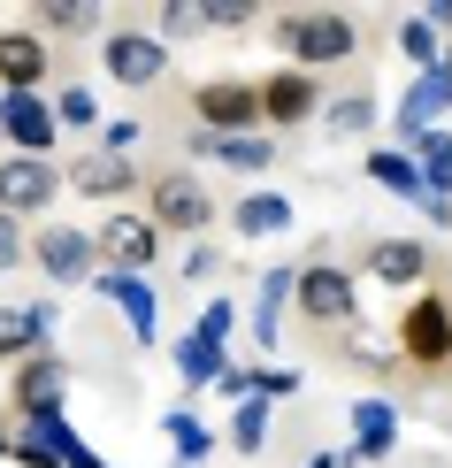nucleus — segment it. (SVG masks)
<instances>
[{"label":"nucleus","instance_id":"nucleus-1","mask_svg":"<svg viewBox=\"0 0 452 468\" xmlns=\"http://www.w3.org/2000/svg\"><path fill=\"white\" fill-rule=\"evenodd\" d=\"M277 47L291 54V62H307V69L352 62V54H361V24H352V16H330V8H314V16H277Z\"/></svg>","mask_w":452,"mask_h":468},{"label":"nucleus","instance_id":"nucleus-2","mask_svg":"<svg viewBox=\"0 0 452 468\" xmlns=\"http://www.w3.org/2000/svg\"><path fill=\"white\" fill-rule=\"evenodd\" d=\"M291 300H300V315L322 323V330L361 323V292H352V277H345L338 261H307L300 277H291Z\"/></svg>","mask_w":452,"mask_h":468},{"label":"nucleus","instance_id":"nucleus-3","mask_svg":"<svg viewBox=\"0 0 452 468\" xmlns=\"http://www.w3.org/2000/svg\"><path fill=\"white\" fill-rule=\"evenodd\" d=\"M146 223H153V230H207V223H215V192L192 177V169L153 177V185H146Z\"/></svg>","mask_w":452,"mask_h":468},{"label":"nucleus","instance_id":"nucleus-4","mask_svg":"<svg viewBox=\"0 0 452 468\" xmlns=\"http://www.w3.org/2000/svg\"><path fill=\"white\" fill-rule=\"evenodd\" d=\"M192 108H200V123L215 139H246V131H261V92L246 85V77H207L200 92H192Z\"/></svg>","mask_w":452,"mask_h":468},{"label":"nucleus","instance_id":"nucleus-5","mask_svg":"<svg viewBox=\"0 0 452 468\" xmlns=\"http://www.w3.org/2000/svg\"><path fill=\"white\" fill-rule=\"evenodd\" d=\"M24 253L47 269L54 284H85V277H100V246H92V230H77V223H47Z\"/></svg>","mask_w":452,"mask_h":468},{"label":"nucleus","instance_id":"nucleus-6","mask_svg":"<svg viewBox=\"0 0 452 468\" xmlns=\"http://www.w3.org/2000/svg\"><path fill=\"white\" fill-rule=\"evenodd\" d=\"M399 346L415 368H445L452 361V300H437V292H415V307L399 315Z\"/></svg>","mask_w":452,"mask_h":468},{"label":"nucleus","instance_id":"nucleus-7","mask_svg":"<svg viewBox=\"0 0 452 468\" xmlns=\"http://www.w3.org/2000/svg\"><path fill=\"white\" fill-rule=\"evenodd\" d=\"M62 192V169L38 154H0V216H47V200Z\"/></svg>","mask_w":452,"mask_h":468},{"label":"nucleus","instance_id":"nucleus-8","mask_svg":"<svg viewBox=\"0 0 452 468\" xmlns=\"http://www.w3.org/2000/svg\"><path fill=\"white\" fill-rule=\"evenodd\" d=\"M108 85H123V92H146V85H162V69H169V47L153 31H108Z\"/></svg>","mask_w":452,"mask_h":468},{"label":"nucleus","instance_id":"nucleus-9","mask_svg":"<svg viewBox=\"0 0 452 468\" xmlns=\"http://www.w3.org/2000/svg\"><path fill=\"white\" fill-rule=\"evenodd\" d=\"M0 131H8V146L16 154H38L47 162V146H54V101L47 92H0Z\"/></svg>","mask_w":452,"mask_h":468},{"label":"nucleus","instance_id":"nucleus-10","mask_svg":"<svg viewBox=\"0 0 452 468\" xmlns=\"http://www.w3.org/2000/svg\"><path fill=\"white\" fill-rule=\"evenodd\" d=\"M77 453H85V438L69 431V415H31L24 438H8V461H24V468H69Z\"/></svg>","mask_w":452,"mask_h":468},{"label":"nucleus","instance_id":"nucleus-11","mask_svg":"<svg viewBox=\"0 0 452 468\" xmlns=\"http://www.w3.org/2000/svg\"><path fill=\"white\" fill-rule=\"evenodd\" d=\"M445 101H452V62H445V69H422L415 85H406V101H399V154L415 146L422 131H437Z\"/></svg>","mask_w":452,"mask_h":468},{"label":"nucleus","instance_id":"nucleus-12","mask_svg":"<svg viewBox=\"0 0 452 468\" xmlns=\"http://www.w3.org/2000/svg\"><path fill=\"white\" fill-rule=\"evenodd\" d=\"M92 246L108 253V269H131V277H139V269H153V253H162V230H153L146 216H108Z\"/></svg>","mask_w":452,"mask_h":468},{"label":"nucleus","instance_id":"nucleus-13","mask_svg":"<svg viewBox=\"0 0 452 468\" xmlns=\"http://www.w3.org/2000/svg\"><path fill=\"white\" fill-rule=\"evenodd\" d=\"M139 185V169L123 162V154H77V162L62 169V192H85V200H123V192Z\"/></svg>","mask_w":452,"mask_h":468},{"label":"nucleus","instance_id":"nucleus-14","mask_svg":"<svg viewBox=\"0 0 452 468\" xmlns=\"http://www.w3.org/2000/svg\"><path fill=\"white\" fill-rule=\"evenodd\" d=\"M391 445H399V407H391V399H352V445H345V468L384 461Z\"/></svg>","mask_w":452,"mask_h":468},{"label":"nucleus","instance_id":"nucleus-15","mask_svg":"<svg viewBox=\"0 0 452 468\" xmlns=\"http://www.w3.org/2000/svg\"><path fill=\"white\" fill-rule=\"evenodd\" d=\"M62 392H69V368L54 361V354H31L24 361V377H16V415H62Z\"/></svg>","mask_w":452,"mask_h":468},{"label":"nucleus","instance_id":"nucleus-16","mask_svg":"<svg viewBox=\"0 0 452 468\" xmlns=\"http://www.w3.org/2000/svg\"><path fill=\"white\" fill-rule=\"evenodd\" d=\"M368 277L391 284V292H415L429 277V246L422 239H376V246H368Z\"/></svg>","mask_w":452,"mask_h":468},{"label":"nucleus","instance_id":"nucleus-17","mask_svg":"<svg viewBox=\"0 0 452 468\" xmlns=\"http://www.w3.org/2000/svg\"><path fill=\"white\" fill-rule=\"evenodd\" d=\"M0 85L8 92H47V38L38 31H0Z\"/></svg>","mask_w":452,"mask_h":468},{"label":"nucleus","instance_id":"nucleus-18","mask_svg":"<svg viewBox=\"0 0 452 468\" xmlns=\"http://www.w3.org/2000/svg\"><path fill=\"white\" fill-rule=\"evenodd\" d=\"M253 92H261V123H300V115H314V77L307 69H277Z\"/></svg>","mask_w":452,"mask_h":468},{"label":"nucleus","instance_id":"nucleus-19","mask_svg":"<svg viewBox=\"0 0 452 468\" xmlns=\"http://www.w3.org/2000/svg\"><path fill=\"white\" fill-rule=\"evenodd\" d=\"M406 162H415V177H422V200H452V131H422L415 146H406Z\"/></svg>","mask_w":452,"mask_h":468},{"label":"nucleus","instance_id":"nucleus-20","mask_svg":"<svg viewBox=\"0 0 452 468\" xmlns=\"http://www.w3.org/2000/svg\"><path fill=\"white\" fill-rule=\"evenodd\" d=\"M230 230H238V239H284V230H291V200H284V192H246V200L238 207H230Z\"/></svg>","mask_w":452,"mask_h":468},{"label":"nucleus","instance_id":"nucleus-21","mask_svg":"<svg viewBox=\"0 0 452 468\" xmlns=\"http://www.w3.org/2000/svg\"><path fill=\"white\" fill-rule=\"evenodd\" d=\"M100 292H108L115 307H123L131 338H139V346H153V292H146L139 277H131V269H100Z\"/></svg>","mask_w":452,"mask_h":468},{"label":"nucleus","instance_id":"nucleus-22","mask_svg":"<svg viewBox=\"0 0 452 468\" xmlns=\"http://www.w3.org/2000/svg\"><path fill=\"white\" fill-rule=\"evenodd\" d=\"M192 154H215V162H230V169H268V162H277V139H268V131H246V139L192 131Z\"/></svg>","mask_w":452,"mask_h":468},{"label":"nucleus","instance_id":"nucleus-23","mask_svg":"<svg viewBox=\"0 0 452 468\" xmlns=\"http://www.w3.org/2000/svg\"><path fill=\"white\" fill-rule=\"evenodd\" d=\"M54 330V307H0V361H16V354H38V338Z\"/></svg>","mask_w":452,"mask_h":468},{"label":"nucleus","instance_id":"nucleus-24","mask_svg":"<svg viewBox=\"0 0 452 468\" xmlns=\"http://www.w3.org/2000/svg\"><path fill=\"white\" fill-rule=\"evenodd\" d=\"M31 24L77 38V31H100V8H92V0H31Z\"/></svg>","mask_w":452,"mask_h":468},{"label":"nucleus","instance_id":"nucleus-25","mask_svg":"<svg viewBox=\"0 0 452 468\" xmlns=\"http://www.w3.org/2000/svg\"><path fill=\"white\" fill-rule=\"evenodd\" d=\"M368 177H376L384 192H399V200H422V177H415V162H406L399 146H376V154H368Z\"/></svg>","mask_w":452,"mask_h":468},{"label":"nucleus","instance_id":"nucleus-26","mask_svg":"<svg viewBox=\"0 0 452 468\" xmlns=\"http://www.w3.org/2000/svg\"><path fill=\"white\" fill-rule=\"evenodd\" d=\"M176 368H184V384H215L230 361H223V346H215V338L192 330V338H176Z\"/></svg>","mask_w":452,"mask_h":468},{"label":"nucleus","instance_id":"nucleus-27","mask_svg":"<svg viewBox=\"0 0 452 468\" xmlns=\"http://www.w3.org/2000/svg\"><path fill=\"white\" fill-rule=\"evenodd\" d=\"M284 300H291V269H268V277H261V307H253V338H261V346H277Z\"/></svg>","mask_w":452,"mask_h":468},{"label":"nucleus","instance_id":"nucleus-28","mask_svg":"<svg viewBox=\"0 0 452 468\" xmlns=\"http://www.w3.org/2000/svg\"><path fill=\"white\" fill-rule=\"evenodd\" d=\"M399 54H406V62H415V77H422V69H445L437 24H422V16H406V24H399Z\"/></svg>","mask_w":452,"mask_h":468},{"label":"nucleus","instance_id":"nucleus-29","mask_svg":"<svg viewBox=\"0 0 452 468\" xmlns=\"http://www.w3.org/2000/svg\"><path fill=\"white\" fill-rule=\"evenodd\" d=\"M207 31V0H162V47H176V38H200Z\"/></svg>","mask_w":452,"mask_h":468},{"label":"nucleus","instance_id":"nucleus-30","mask_svg":"<svg viewBox=\"0 0 452 468\" xmlns=\"http://www.w3.org/2000/svg\"><path fill=\"white\" fill-rule=\"evenodd\" d=\"M162 431H169V445H176V461H207V445H215V438H207V422L192 415V407H176Z\"/></svg>","mask_w":452,"mask_h":468},{"label":"nucleus","instance_id":"nucleus-31","mask_svg":"<svg viewBox=\"0 0 452 468\" xmlns=\"http://www.w3.org/2000/svg\"><path fill=\"white\" fill-rule=\"evenodd\" d=\"M261 445H268V407H261V399H246V407H238V422H230V453H246V461H253Z\"/></svg>","mask_w":452,"mask_h":468},{"label":"nucleus","instance_id":"nucleus-32","mask_svg":"<svg viewBox=\"0 0 452 468\" xmlns=\"http://www.w3.org/2000/svg\"><path fill=\"white\" fill-rule=\"evenodd\" d=\"M54 123H77V131L100 123V101H92V85H62V92H54Z\"/></svg>","mask_w":452,"mask_h":468},{"label":"nucleus","instance_id":"nucleus-33","mask_svg":"<svg viewBox=\"0 0 452 468\" xmlns=\"http://www.w3.org/2000/svg\"><path fill=\"white\" fill-rule=\"evenodd\" d=\"M376 123V92H338L330 101V131H368Z\"/></svg>","mask_w":452,"mask_h":468},{"label":"nucleus","instance_id":"nucleus-34","mask_svg":"<svg viewBox=\"0 0 452 468\" xmlns=\"http://www.w3.org/2000/svg\"><path fill=\"white\" fill-rule=\"evenodd\" d=\"M238 24H253L246 0H207V31H238Z\"/></svg>","mask_w":452,"mask_h":468},{"label":"nucleus","instance_id":"nucleus-35","mask_svg":"<svg viewBox=\"0 0 452 468\" xmlns=\"http://www.w3.org/2000/svg\"><path fill=\"white\" fill-rule=\"evenodd\" d=\"M230 323H238V315H230V300H215L207 315H200V338H215V346H223V338H230Z\"/></svg>","mask_w":452,"mask_h":468},{"label":"nucleus","instance_id":"nucleus-36","mask_svg":"<svg viewBox=\"0 0 452 468\" xmlns=\"http://www.w3.org/2000/svg\"><path fill=\"white\" fill-rule=\"evenodd\" d=\"M253 392H268V399H277V392H300V368H261Z\"/></svg>","mask_w":452,"mask_h":468},{"label":"nucleus","instance_id":"nucleus-37","mask_svg":"<svg viewBox=\"0 0 452 468\" xmlns=\"http://www.w3.org/2000/svg\"><path fill=\"white\" fill-rule=\"evenodd\" d=\"M131 139H139V115H108V146L100 154H123Z\"/></svg>","mask_w":452,"mask_h":468},{"label":"nucleus","instance_id":"nucleus-38","mask_svg":"<svg viewBox=\"0 0 452 468\" xmlns=\"http://www.w3.org/2000/svg\"><path fill=\"white\" fill-rule=\"evenodd\" d=\"M16 261H24V239H16V223L0 216V269H16Z\"/></svg>","mask_w":452,"mask_h":468},{"label":"nucleus","instance_id":"nucleus-39","mask_svg":"<svg viewBox=\"0 0 452 468\" xmlns=\"http://www.w3.org/2000/svg\"><path fill=\"white\" fill-rule=\"evenodd\" d=\"M184 277H215V246H192L184 253Z\"/></svg>","mask_w":452,"mask_h":468},{"label":"nucleus","instance_id":"nucleus-40","mask_svg":"<svg viewBox=\"0 0 452 468\" xmlns=\"http://www.w3.org/2000/svg\"><path fill=\"white\" fill-rule=\"evenodd\" d=\"M307 468H345V453H314V461H307Z\"/></svg>","mask_w":452,"mask_h":468},{"label":"nucleus","instance_id":"nucleus-41","mask_svg":"<svg viewBox=\"0 0 452 468\" xmlns=\"http://www.w3.org/2000/svg\"><path fill=\"white\" fill-rule=\"evenodd\" d=\"M69 468H108V461H100V453H77V461H69Z\"/></svg>","mask_w":452,"mask_h":468},{"label":"nucleus","instance_id":"nucleus-42","mask_svg":"<svg viewBox=\"0 0 452 468\" xmlns=\"http://www.w3.org/2000/svg\"><path fill=\"white\" fill-rule=\"evenodd\" d=\"M0 461H8V431H0Z\"/></svg>","mask_w":452,"mask_h":468},{"label":"nucleus","instance_id":"nucleus-43","mask_svg":"<svg viewBox=\"0 0 452 468\" xmlns=\"http://www.w3.org/2000/svg\"><path fill=\"white\" fill-rule=\"evenodd\" d=\"M445 31H452V16H445ZM445 62H452V54H445Z\"/></svg>","mask_w":452,"mask_h":468},{"label":"nucleus","instance_id":"nucleus-44","mask_svg":"<svg viewBox=\"0 0 452 468\" xmlns=\"http://www.w3.org/2000/svg\"><path fill=\"white\" fill-rule=\"evenodd\" d=\"M445 115H452V101H445Z\"/></svg>","mask_w":452,"mask_h":468}]
</instances>
